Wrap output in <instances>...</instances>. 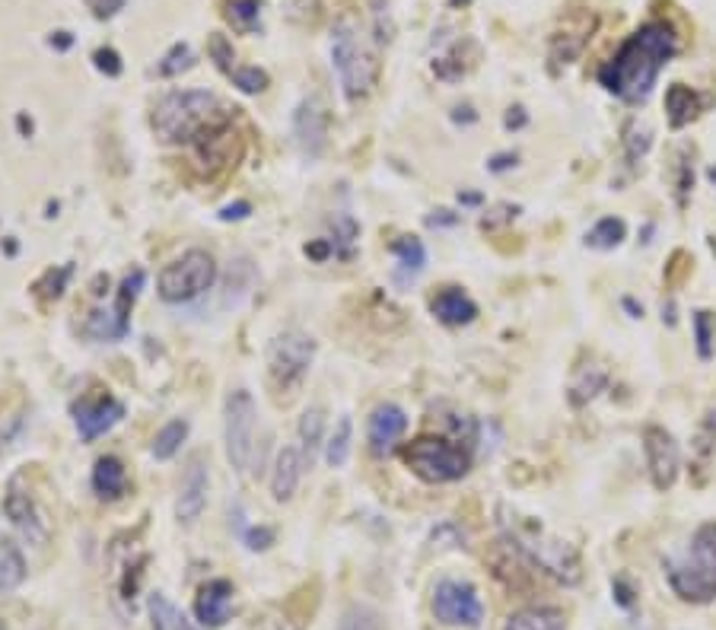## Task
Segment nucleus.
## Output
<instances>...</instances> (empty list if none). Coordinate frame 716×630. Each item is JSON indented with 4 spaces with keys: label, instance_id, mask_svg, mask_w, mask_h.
Returning a JSON list of instances; mask_svg holds the SVG:
<instances>
[{
    "label": "nucleus",
    "instance_id": "obj_18",
    "mask_svg": "<svg viewBox=\"0 0 716 630\" xmlns=\"http://www.w3.org/2000/svg\"><path fill=\"white\" fill-rule=\"evenodd\" d=\"M475 312H478L475 303H471L459 287H446L433 296V315L446 325H465L475 319Z\"/></svg>",
    "mask_w": 716,
    "mask_h": 630
},
{
    "label": "nucleus",
    "instance_id": "obj_19",
    "mask_svg": "<svg viewBox=\"0 0 716 630\" xmlns=\"http://www.w3.org/2000/svg\"><path fill=\"white\" fill-rule=\"evenodd\" d=\"M93 487L102 500H118L121 494L128 490V471L118 459L106 455V459L96 462V471H93Z\"/></svg>",
    "mask_w": 716,
    "mask_h": 630
},
{
    "label": "nucleus",
    "instance_id": "obj_25",
    "mask_svg": "<svg viewBox=\"0 0 716 630\" xmlns=\"http://www.w3.org/2000/svg\"><path fill=\"white\" fill-rule=\"evenodd\" d=\"M322 430H325V414L322 408H309L300 420V440L306 446V455H309V462H312V452L319 449L322 443Z\"/></svg>",
    "mask_w": 716,
    "mask_h": 630
},
{
    "label": "nucleus",
    "instance_id": "obj_30",
    "mask_svg": "<svg viewBox=\"0 0 716 630\" xmlns=\"http://www.w3.org/2000/svg\"><path fill=\"white\" fill-rule=\"evenodd\" d=\"M233 83L239 86L242 93H261L268 86V74L265 70H258V67H236Z\"/></svg>",
    "mask_w": 716,
    "mask_h": 630
},
{
    "label": "nucleus",
    "instance_id": "obj_7",
    "mask_svg": "<svg viewBox=\"0 0 716 630\" xmlns=\"http://www.w3.org/2000/svg\"><path fill=\"white\" fill-rule=\"evenodd\" d=\"M255 430L258 414L246 389H236L226 398V455L236 471H249L255 459Z\"/></svg>",
    "mask_w": 716,
    "mask_h": 630
},
{
    "label": "nucleus",
    "instance_id": "obj_31",
    "mask_svg": "<svg viewBox=\"0 0 716 630\" xmlns=\"http://www.w3.org/2000/svg\"><path fill=\"white\" fill-rule=\"evenodd\" d=\"M191 67V51H188V45H176L169 51V55L163 58V64H160V74L163 77H176L179 70H188Z\"/></svg>",
    "mask_w": 716,
    "mask_h": 630
},
{
    "label": "nucleus",
    "instance_id": "obj_34",
    "mask_svg": "<svg viewBox=\"0 0 716 630\" xmlns=\"http://www.w3.org/2000/svg\"><path fill=\"white\" fill-rule=\"evenodd\" d=\"M90 7L99 20H106V16H115L121 7H125V0H90Z\"/></svg>",
    "mask_w": 716,
    "mask_h": 630
},
{
    "label": "nucleus",
    "instance_id": "obj_11",
    "mask_svg": "<svg viewBox=\"0 0 716 630\" xmlns=\"http://www.w3.org/2000/svg\"><path fill=\"white\" fill-rule=\"evenodd\" d=\"M293 134L296 144L306 156H319L325 147V134H328V118L325 109L319 105V99H303L300 109L293 115Z\"/></svg>",
    "mask_w": 716,
    "mask_h": 630
},
{
    "label": "nucleus",
    "instance_id": "obj_20",
    "mask_svg": "<svg viewBox=\"0 0 716 630\" xmlns=\"http://www.w3.org/2000/svg\"><path fill=\"white\" fill-rule=\"evenodd\" d=\"M506 630H564V615L557 608H526L506 621Z\"/></svg>",
    "mask_w": 716,
    "mask_h": 630
},
{
    "label": "nucleus",
    "instance_id": "obj_6",
    "mask_svg": "<svg viewBox=\"0 0 716 630\" xmlns=\"http://www.w3.org/2000/svg\"><path fill=\"white\" fill-rule=\"evenodd\" d=\"M214 280H217L214 258L201 249H191L160 271V296L166 303H191L204 290H211Z\"/></svg>",
    "mask_w": 716,
    "mask_h": 630
},
{
    "label": "nucleus",
    "instance_id": "obj_12",
    "mask_svg": "<svg viewBox=\"0 0 716 630\" xmlns=\"http://www.w3.org/2000/svg\"><path fill=\"white\" fill-rule=\"evenodd\" d=\"M125 408L118 405L115 398H86L80 405H74V420L83 440H96L99 433H106L109 427H115Z\"/></svg>",
    "mask_w": 716,
    "mask_h": 630
},
{
    "label": "nucleus",
    "instance_id": "obj_37",
    "mask_svg": "<svg viewBox=\"0 0 716 630\" xmlns=\"http://www.w3.org/2000/svg\"><path fill=\"white\" fill-rule=\"evenodd\" d=\"M452 4H465V0H452Z\"/></svg>",
    "mask_w": 716,
    "mask_h": 630
},
{
    "label": "nucleus",
    "instance_id": "obj_14",
    "mask_svg": "<svg viewBox=\"0 0 716 630\" xmlns=\"http://www.w3.org/2000/svg\"><path fill=\"white\" fill-rule=\"evenodd\" d=\"M233 611V586L226 580L207 583L195 602V615L204 627H223Z\"/></svg>",
    "mask_w": 716,
    "mask_h": 630
},
{
    "label": "nucleus",
    "instance_id": "obj_29",
    "mask_svg": "<svg viewBox=\"0 0 716 630\" xmlns=\"http://www.w3.org/2000/svg\"><path fill=\"white\" fill-rule=\"evenodd\" d=\"M258 13H261L258 0H233L230 13H226V16H230V23H233L236 29H255Z\"/></svg>",
    "mask_w": 716,
    "mask_h": 630
},
{
    "label": "nucleus",
    "instance_id": "obj_4",
    "mask_svg": "<svg viewBox=\"0 0 716 630\" xmlns=\"http://www.w3.org/2000/svg\"><path fill=\"white\" fill-rule=\"evenodd\" d=\"M331 64L338 70L341 90L347 99L357 102L363 96H370V90L376 86V77H379V61L360 39L354 23L341 20L335 26V35H331Z\"/></svg>",
    "mask_w": 716,
    "mask_h": 630
},
{
    "label": "nucleus",
    "instance_id": "obj_26",
    "mask_svg": "<svg viewBox=\"0 0 716 630\" xmlns=\"http://www.w3.org/2000/svg\"><path fill=\"white\" fill-rule=\"evenodd\" d=\"M395 255L401 258V268H408V271H421L424 268V261H427V252H424V245L421 239H414V236H401L395 245Z\"/></svg>",
    "mask_w": 716,
    "mask_h": 630
},
{
    "label": "nucleus",
    "instance_id": "obj_16",
    "mask_svg": "<svg viewBox=\"0 0 716 630\" xmlns=\"http://www.w3.org/2000/svg\"><path fill=\"white\" fill-rule=\"evenodd\" d=\"M300 475H303V452L296 446H284L274 462V475H271L274 500H290L296 484H300Z\"/></svg>",
    "mask_w": 716,
    "mask_h": 630
},
{
    "label": "nucleus",
    "instance_id": "obj_9",
    "mask_svg": "<svg viewBox=\"0 0 716 630\" xmlns=\"http://www.w3.org/2000/svg\"><path fill=\"white\" fill-rule=\"evenodd\" d=\"M433 615L443 624L478 627L484 618V605L478 599L475 586L459 583V580H443L433 592Z\"/></svg>",
    "mask_w": 716,
    "mask_h": 630
},
{
    "label": "nucleus",
    "instance_id": "obj_21",
    "mask_svg": "<svg viewBox=\"0 0 716 630\" xmlns=\"http://www.w3.org/2000/svg\"><path fill=\"white\" fill-rule=\"evenodd\" d=\"M26 580V560L20 548L0 541V592H10Z\"/></svg>",
    "mask_w": 716,
    "mask_h": 630
},
{
    "label": "nucleus",
    "instance_id": "obj_1",
    "mask_svg": "<svg viewBox=\"0 0 716 630\" xmlns=\"http://www.w3.org/2000/svg\"><path fill=\"white\" fill-rule=\"evenodd\" d=\"M675 51V32L666 23H646L634 35H627L618 55L599 70V80L615 96L640 102L653 93L659 70L672 61Z\"/></svg>",
    "mask_w": 716,
    "mask_h": 630
},
{
    "label": "nucleus",
    "instance_id": "obj_33",
    "mask_svg": "<svg viewBox=\"0 0 716 630\" xmlns=\"http://www.w3.org/2000/svg\"><path fill=\"white\" fill-rule=\"evenodd\" d=\"M96 67L102 70V74H109V77H118L121 74V61L112 48H99L96 51Z\"/></svg>",
    "mask_w": 716,
    "mask_h": 630
},
{
    "label": "nucleus",
    "instance_id": "obj_32",
    "mask_svg": "<svg viewBox=\"0 0 716 630\" xmlns=\"http://www.w3.org/2000/svg\"><path fill=\"white\" fill-rule=\"evenodd\" d=\"M207 51H211V58H214L223 70H230V74H233V61H236V55H233V45L226 42V35L214 32V35H211V42H207Z\"/></svg>",
    "mask_w": 716,
    "mask_h": 630
},
{
    "label": "nucleus",
    "instance_id": "obj_36",
    "mask_svg": "<svg viewBox=\"0 0 716 630\" xmlns=\"http://www.w3.org/2000/svg\"><path fill=\"white\" fill-rule=\"evenodd\" d=\"M51 45L67 48V45H71V32H55V39H51Z\"/></svg>",
    "mask_w": 716,
    "mask_h": 630
},
{
    "label": "nucleus",
    "instance_id": "obj_24",
    "mask_svg": "<svg viewBox=\"0 0 716 630\" xmlns=\"http://www.w3.org/2000/svg\"><path fill=\"white\" fill-rule=\"evenodd\" d=\"M347 455H351V417H341L335 433H331V440H328L325 459L331 468H341L347 462Z\"/></svg>",
    "mask_w": 716,
    "mask_h": 630
},
{
    "label": "nucleus",
    "instance_id": "obj_13",
    "mask_svg": "<svg viewBox=\"0 0 716 630\" xmlns=\"http://www.w3.org/2000/svg\"><path fill=\"white\" fill-rule=\"evenodd\" d=\"M408 430V417L398 405H379L370 417V449L373 455H389L401 433Z\"/></svg>",
    "mask_w": 716,
    "mask_h": 630
},
{
    "label": "nucleus",
    "instance_id": "obj_5",
    "mask_svg": "<svg viewBox=\"0 0 716 630\" xmlns=\"http://www.w3.org/2000/svg\"><path fill=\"white\" fill-rule=\"evenodd\" d=\"M401 459L427 484L459 481L468 475V465H471V455L462 446L440 440V436H417L414 443L401 449Z\"/></svg>",
    "mask_w": 716,
    "mask_h": 630
},
{
    "label": "nucleus",
    "instance_id": "obj_2",
    "mask_svg": "<svg viewBox=\"0 0 716 630\" xmlns=\"http://www.w3.org/2000/svg\"><path fill=\"white\" fill-rule=\"evenodd\" d=\"M226 125L223 102L207 90L169 93L153 112V128L163 140H198Z\"/></svg>",
    "mask_w": 716,
    "mask_h": 630
},
{
    "label": "nucleus",
    "instance_id": "obj_8",
    "mask_svg": "<svg viewBox=\"0 0 716 630\" xmlns=\"http://www.w3.org/2000/svg\"><path fill=\"white\" fill-rule=\"evenodd\" d=\"M312 354H316V344L300 328H290L284 335H277L268 347V373L271 382L281 385V389H293L300 385L303 376L312 366Z\"/></svg>",
    "mask_w": 716,
    "mask_h": 630
},
{
    "label": "nucleus",
    "instance_id": "obj_15",
    "mask_svg": "<svg viewBox=\"0 0 716 630\" xmlns=\"http://www.w3.org/2000/svg\"><path fill=\"white\" fill-rule=\"evenodd\" d=\"M646 455H650L656 487H669L678 468V452H675V443L669 440V433H662L656 427L646 430Z\"/></svg>",
    "mask_w": 716,
    "mask_h": 630
},
{
    "label": "nucleus",
    "instance_id": "obj_28",
    "mask_svg": "<svg viewBox=\"0 0 716 630\" xmlns=\"http://www.w3.org/2000/svg\"><path fill=\"white\" fill-rule=\"evenodd\" d=\"M150 611H153V621H156V627H160V630H191L185 624V618H179L176 608H172L166 599H160V595H153Z\"/></svg>",
    "mask_w": 716,
    "mask_h": 630
},
{
    "label": "nucleus",
    "instance_id": "obj_23",
    "mask_svg": "<svg viewBox=\"0 0 716 630\" xmlns=\"http://www.w3.org/2000/svg\"><path fill=\"white\" fill-rule=\"evenodd\" d=\"M666 109H669V118H672V125L681 128L685 121H691L697 115V96L688 90V86H672L669 96H666Z\"/></svg>",
    "mask_w": 716,
    "mask_h": 630
},
{
    "label": "nucleus",
    "instance_id": "obj_35",
    "mask_svg": "<svg viewBox=\"0 0 716 630\" xmlns=\"http://www.w3.org/2000/svg\"><path fill=\"white\" fill-rule=\"evenodd\" d=\"M246 214H249V204H236V207L223 210V220H233V217L239 220V217H246Z\"/></svg>",
    "mask_w": 716,
    "mask_h": 630
},
{
    "label": "nucleus",
    "instance_id": "obj_17",
    "mask_svg": "<svg viewBox=\"0 0 716 630\" xmlns=\"http://www.w3.org/2000/svg\"><path fill=\"white\" fill-rule=\"evenodd\" d=\"M7 516L13 519L16 529H20L26 538L36 541V545H42V541H45V525H42V519H39V513H36V503H32L29 494H23V490L10 487Z\"/></svg>",
    "mask_w": 716,
    "mask_h": 630
},
{
    "label": "nucleus",
    "instance_id": "obj_22",
    "mask_svg": "<svg viewBox=\"0 0 716 630\" xmlns=\"http://www.w3.org/2000/svg\"><path fill=\"white\" fill-rule=\"evenodd\" d=\"M185 436H188V424L185 420H169V424L156 433V440H153V455L160 462H166V459H172V455H176L179 449H182V443H185Z\"/></svg>",
    "mask_w": 716,
    "mask_h": 630
},
{
    "label": "nucleus",
    "instance_id": "obj_3",
    "mask_svg": "<svg viewBox=\"0 0 716 630\" xmlns=\"http://www.w3.org/2000/svg\"><path fill=\"white\" fill-rule=\"evenodd\" d=\"M669 586L685 602H710L716 595V522L694 532L688 548L669 560Z\"/></svg>",
    "mask_w": 716,
    "mask_h": 630
},
{
    "label": "nucleus",
    "instance_id": "obj_27",
    "mask_svg": "<svg viewBox=\"0 0 716 630\" xmlns=\"http://www.w3.org/2000/svg\"><path fill=\"white\" fill-rule=\"evenodd\" d=\"M338 630H379V618H376L373 608L354 605V608L344 611V618H341Z\"/></svg>",
    "mask_w": 716,
    "mask_h": 630
},
{
    "label": "nucleus",
    "instance_id": "obj_10",
    "mask_svg": "<svg viewBox=\"0 0 716 630\" xmlns=\"http://www.w3.org/2000/svg\"><path fill=\"white\" fill-rule=\"evenodd\" d=\"M207 487H211V475H207V459L198 452L188 459V468L182 475V487H179V503L176 513L182 522H195L204 513L207 503Z\"/></svg>",
    "mask_w": 716,
    "mask_h": 630
}]
</instances>
